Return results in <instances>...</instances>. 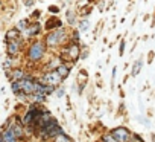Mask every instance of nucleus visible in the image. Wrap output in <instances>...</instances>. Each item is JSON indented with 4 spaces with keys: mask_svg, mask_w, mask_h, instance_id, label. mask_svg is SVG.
I'll return each instance as SVG.
<instances>
[{
    "mask_svg": "<svg viewBox=\"0 0 155 142\" xmlns=\"http://www.w3.org/2000/svg\"><path fill=\"white\" fill-rule=\"evenodd\" d=\"M61 80H62V77L58 74V70H55V72H49L41 81L43 83H46V84H49V86H58L59 83H61Z\"/></svg>",
    "mask_w": 155,
    "mask_h": 142,
    "instance_id": "1",
    "label": "nucleus"
},
{
    "mask_svg": "<svg viewBox=\"0 0 155 142\" xmlns=\"http://www.w3.org/2000/svg\"><path fill=\"white\" fill-rule=\"evenodd\" d=\"M43 52H44L43 44H41V43H35V44L31 47V50H29V58H31L32 61H37V60H40V58L43 57Z\"/></svg>",
    "mask_w": 155,
    "mask_h": 142,
    "instance_id": "2",
    "label": "nucleus"
},
{
    "mask_svg": "<svg viewBox=\"0 0 155 142\" xmlns=\"http://www.w3.org/2000/svg\"><path fill=\"white\" fill-rule=\"evenodd\" d=\"M111 134L117 139V142H128L131 137V134L126 128H116V130H113Z\"/></svg>",
    "mask_w": 155,
    "mask_h": 142,
    "instance_id": "3",
    "label": "nucleus"
},
{
    "mask_svg": "<svg viewBox=\"0 0 155 142\" xmlns=\"http://www.w3.org/2000/svg\"><path fill=\"white\" fill-rule=\"evenodd\" d=\"M64 32L62 31H55V32H50L49 35H47V43L50 44V46H53V44H58V43H61L64 38Z\"/></svg>",
    "mask_w": 155,
    "mask_h": 142,
    "instance_id": "4",
    "label": "nucleus"
},
{
    "mask_svg": "<svg viewBox=\"0 0 155 142\" xmlns=\"http://www.w3.org/2000/svg\"><path fill=\"white\" fill-rule=\"evenodd\" d=\"M2 142H17V134L12 128H5L2 134Z\"/></svg>",
    "mask_w": 155,
    "mask_h": 142,
    "instance_id": "5",
    "label": "nucleus"
},
{
    "mask_svg": "<svg viewBox=\"0 0 155 142\" xmlns=\"http://www.w3.org/2000/svg\"><path fill=\"white\" fill-rule=\"evenodd\" d=\"M64 52H67V54L70 55V58L76 60V58H78V55H79V47H78L76 44H70V46H68V49H65Z\"/></svg>",
    "mask_w": 155,
    "mask_h": 142,
    "instance_id": "6",
    "label": "nucleus"
},
{
    "mask_svg": "<svg viewBox=\"0 0 155 142\" xmlns=\"http://www.w3.org/2000/svg\"><path fill=\"white\" fill-rule=\"evenodd\" d=\"M18 49H20V43H18L17 40L8 43V54H9V55H15V54L18 52Z\"/></svg>",
    "mask_w": 155,
    "mask_h": 142,
    "instance_id": "7",
    "label": "nucleus"
},
{
    "mask_svg": "<svg viewBox=\"0 0 155 142\" xmlns=\"http://www.w3.org/2000/svg\"><path fill=\"white\" fill-rule=\"evenodd\" d=\"M56 70H58V74H59L62 78H65V77L68 75V67H67V66H64V64H61Z\"/></svg>",
    "mask_w": 155,
    "mask_h": 142,
    "instance_id": "8",
    "label": "nucleus"
},
{
    "mask_svg": "<svg viewBox=\"0 0 155 142\" xmlns=\"http://www.w3.org/2000/svg\"><path fill=\"white\" fill-rule=\"evenodd\" d=\"M6 37H8V41H15L17 37H18V29H17V31H9V32L6 34Z\"/></svg>",
    "mask_w": 155,
    "mask_h": 142,
    "instance_id": "9",
    "label": "nucleus"
},
{
    "mask_svg": "<svg viewBox=\"0 0 155 142\" xmlns=\"http://www.w3.org/2000/svg\"><path fill=\"white\" fill-rule=\"evenodd\" d=\"M55 142H71V140H70L65 134H62V133H61L59 136H56V137H55Z\"/></svg>",
    "mask_w": 155,
    "mask_h": 142,
    "instance_id": "10",
    "label": "nucleus"
},
{
    "mask_svg": "<svg viewBox=\"0 0 155 142\" xmlns=\"http://www.w3.org/2000/svg\"><path fill=\"white\" fill-rule=\"evenodd\" d=\"M44 93H40V92H35V95H34V99L35 101H38V102H43L44 101Z\"/></svg>",
    "mask_w": 155,
    "mask_h": 142,
    "instance_id": "11",
    "label": "nucleus"
},
{
    "mask_svg": "<svg viewBox=\"0 0 155 142\" xmlns=\"http://www.w3.org/2000/svg\"><path fill=\"white\" fill-rule=\"evenodd\" d=\"M12 75H14V78H15L17 81H18V80H23V72H21V70H14Z\"/></svg>",
    "mask_w": 155,
    "mask_h": 142,
    "instance_id": "12",
    "label": "nucleus"
},
{
    "mask_svg": "<svg viewBox=\"0 0 155 142\" xmlns=\"http://www.w3.org/2000/svg\"><path fill=\"white\" fill-rule=\"evenodd\" d=\"M38 29H40V28H38V25H32V26L29 28L28 34H29V35H34V34H37V32H38Z\"/></svg>",
    "mask_w": 155,
    "mask_h": 142,
    "instance_id": "13",
    "label": "nucleus"
},
{
    "mask_svg": "<svg viewBox=\"0 0 155 142\" xmlns=\"http://www.w3.org/2000/svg\"><path fill=\"white\" fill-rule=\"evenodd\" d=\"M104 140H107V142H117V139L111 134V136H104Z\"/></svg>",
    "mask_w": 155,
    "mask_h": 142,
    "instance_id": "14",
    "label": "nucleus"
},
{
    "mask_svg": "<svg viewBox=\"0 0 155 142\" xmlns=\"http://www.w3.org/2000/svg\"><path fill=\"white\" fill-rule=\"evenodd\" d=\"M26 25H28L26 22H20V23H18V26H17V29H18V31H21V29H25V28H28Z\"/></svg>",
    "mask_w": 155,
    "mask_h": 142,
    "instance_id": "15",
    "label": "nucleus"
},
{
    "mask_svg": "<svg viewBox=\"0 0 155 142\" xmlns=\"http://www.w3.org/2000/svg\"><path fill=\"white\" fill-rule=\"evenodd\" d=\"M129 142H143V140H141L140 137H137V136L134 134V136H131V137H129Z\"/></svg>",
    "mask_w": 155,
    "mask_h": 142,
    "instance_id": "16",
    "label": "nucleus"
},
{
    "mask_svg": "<svg viewBox=\"0 0 155 142\" xmlns=\"http://www.w3.org/2000/svg\"><path fill=\"white\" fill-rule=\"evenodd\" d=\"M140 67H141V61H138V63H137V66H135V69L132 70V74H134V75H135V74H138V70H140Z\"/></svg>",
    "mask_w": 155,
    "mask_h": 142,
    "instance_id": "17",
    "label": "nucleus"
},
{
    "mask_svg": "<svg viewBox=\"0 0 155 142\" xmlns=\"http://www.w3.org/2000/svg\"><path fill=\"white\" fill-rule=\"evenodd\" d=\"M56 93H58V96H62V95H64V90H62V89H59Z\"/></svg>",
    "mask_w": 155,
    "mask_h": 142,
    "instance_id": "18",
    "label": "nucleus"
},
{
    "mask_svg": "<svg viewBox=\"0 0 155 142\" xmlns=\"http://www.w3.org/2000/svg\"><path fill=\"white\" fill-rule=\"evenodd\" d=\"M25 2H26V5H28V6H31V5H32V0H25Z\"/></svg>",
    "mask_w": 155,
    "mask_h": 142,
    "instance_id": "19",
    "label": "nucleus"
},
{
    "mask_svg": "<svg viewBox=\"0 0 155 142\" xmlns=\"http://www.w3.org/2000/svg\"><path fill=\"white\" fill-rule=\"evenodd\" d=\"M104 142H107V140H104Z\"/></svg>",
    "mask_w": 155,
    "mask_h": 142,
    "instance_id": "20",
    "label": "nucleus"
}]
</instances>
